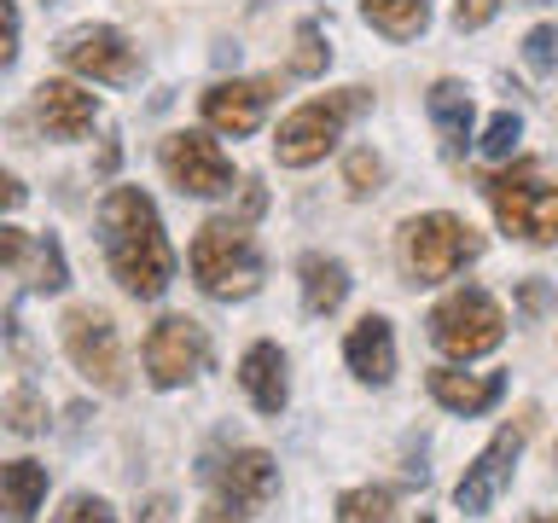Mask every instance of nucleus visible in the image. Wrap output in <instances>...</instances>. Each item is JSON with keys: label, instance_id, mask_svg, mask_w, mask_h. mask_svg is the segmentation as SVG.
<instances>
[{"label": "nucleus", "instance_id": "2f4dec72", "mask_svg": "<svg viewBox=\"0 0 558 523\" xmlns=\"http://www.w3.org/2000/svg\"><path fill=\"white\" fill-rule=\"evenodd\" d=\"M17 59V7L12 0H0V70Z\"/></svg>", "mask_w": 558, "mask_h": 523}, {"label": "nucleus", "instance_id": "a211bd4d", "mask_svg": "<svg viewBox=\"0 0 558 523\" xmlns=\"http://www.w3.org/2000/svg\"><path fill=\"white\" fill-rule=\"evenodd\" d=\"M425 111H430V122H436V134H442L448 157H465V146H471V122H477V105H471L465 82H448V76L430 82Z\"/></svg>", "mask_w": 558, "mask_h": 523}, {"label": "nucleus", "instance_id": "4468645a", "mask_svg": "<svg viewBox=\"0 0 558 523\" xmlns=\"http://www.w3.org/2000/svg\"><path fill=\"white\" fill-rule=\"evenodd\" d=\"M35 117H41L47 139H87L99 117V99L76 82H41L35 87Z\"/></svg>", "mask_w": 558, "mask_h": 523}, {"label": "nucleus", "instance_id": "f257e3e1", "mask_svg": "<svg viewBox=\"0 0 558 523\" xmlns=\"http://www.w3.org/2000/svg\"><path fill=\"white\" fill-rule=\"evenodd\" d=\"M99 233H105V262H111V279L140 303L169 291L174 279V251L163 239V221H157V204L140 186H111L99 204Z\"/></svg>", "mask_w": 558, "mask_h": 523}, {"label": "nucleus", "instance_id": "7c9ffc66", "mask_svg": "<svg viewBox=\"0 0 558 523\" xmlns=\"http://www.w3.org/2000/svg\"><path fill=\"white\" fill-rule=\"evenodd\" d=\"M500 12V0H453V24L460 29H483Z\"/></svg>", "mask_w": 558, "mask_h": 523}, {"label": "nucleus", "instance_id": "c9c22d12", "mask_svg": "<svg viewBox=\"0 0 558 523\" xmlns=\"http://www.w3.org/2000/svg\"><path fill=\"white\" fill-rule=\"evenodd\" d=\"M198 523H239V512H227V506H216V512H204Z\"/></svg>", "mask_w": 558, "mask_h": 523}, {"label": "nucleus", "instance_id": "2eb2a0df", "mask_svg": "<svg viewBox=\"0 0 558 523\" xmlns=\"http://www.w3.org/2000/svg\"><path fill=\"white\" fill-rule=\"evenodd\" d=\"M343 361L361 384H390L396 378V331H390V320H384V314H366V320L349 326Z\"/></svg>", "mask_w": 558, "mask_h": 523}, {"label": "nucleus", "instance_id": "7ed1b4c3", "mask_svg": "<svg viewBox=\"0 0 558 523\" xmlns=\"http://www.w3.org/2000/svg\"><path fill=\"white\" fill-rule=\"evenodd\" d=\"M483 256V233L448 209H430V216H413L401 227V268H408L413 285H442L465 268V262Z\"/></svg>", "mask_w": 558, "mask_h": 523}, {"label": "nucleus", "instance_id": "bb28decb", "mask_svg": "<svg viewBox=\"0 0 558 523\" xmlns=\"http://www.w3.org/2000/svg\"><path fill=\"white\" fill-rule=\"evenodd\" d=\"M0 418H7V430L35 436V430H41V418H47V408H41V396H35V390H17L7 408H0Z\"/></svg>", "mask_w": 558, "mask_h": 523}, {"label": "nucleus", "instance_id": "b1692460", "mask_svg": "<svg viewBox=\"0 0 558 523\" xmlns=\"http://www.w3.org/2000/svg\"><path fill=\"white\" fill-rule=\"evenodd\" d=\"M70 285V273H64V251H59V239H35V279H29V291H64Z\"/></svg>", "mask_w": 558, "mask_h": 523}, {"label": "nucleus", "instance_id": "f3484780", "mask_svg": "<svg viewBox=\"0 0 558 523\" xmlns=\"http://www.w3.org/2000/svg\"><path fill=\"white\" fill-rule=\"evenodd\" d=\"M430 396L442 401L448 413H460V418H477V413H488L495 401L506 396V378L500 373H453V366H436L430 373Z\"/></svg>", "mask_w": 558, "mask_h": 523}, {"label": "nucleus", "instance_id": "5701e85b", "mask_svg": "<svg viewBox=\"0 0 558 523\" xmlns=\"http://www.w3.org/2000/svg\"><path fill=\"white\" fill-rule=\"evenodd\" d=\"M331 64V47H326V35H320V24H296V52H291V70L296 76H320V70Z\"/></svg>", "mask_w": 558, "mask_h": 523}, {"label": "nucleus", "instance_id": "0eeeda50", "mask_svg": "<svg viewBox=\"0 0 558 523\" xmlns=\"http://www.w3.org/2000/svg\"><path fill=\"white\" fill-rule=\"evenodd\" d=\"M530 430H535V408H523L512 425H500V436L488 442L477 460L465 465V477L453 483V506H460L465 518H483L488 506H495L506 495V483H512V471H518V453L523 442H530Z\"/></svg>", "mask_w": 558, "mask_h": 523}, {"label": "nucleus", "instance_id": "9b49d317", "mask_svg": "<svg viewBox=\"0 0 558 523\" xmlns=\"http://www.w3.org/2000/svg\"><path fill=\"white\" fill-rule=\"evenodd\" d=\"M59 59L87 82H129L140 70V52L129 47V35L111 29V24H87V29H70L59 41Z\"/></svg>", "mask_w": 558, "mask_h": 523}, {"label": "nucleus", "instance_id": "72a5a7b5", "mask_svg": "<svg viewBox=\"0 0 558 523\" xmlns=\"http://www.w3.org/2000/svg\"><path fill=\"white\" fill-rule=\"evenodd\" d=\"M24 198H29V186L17 181V174H7V169H0V216H7V209H17Z\"/></svg>", "mask_w": 558, "mask_h": 523}, {"label": "nucleus", "instance_id": "423d86ee", "mask_svg": "<svg viewBox=\"0 0 558 523\" xmlns=\"http://www.w3.org/2000/svg\"><path fill=\"white\" fill-rule=\"evenodd\" d=\"M495 221L523 244H558V181H535L530 169L512 174H488L483 181Z\"/></svg>", "mask_w": 558, "mask_h": 523}, {"label": "nucleus", "instance_id": "4c0bfd02", "mask_svg": "<svg viewBox=\"0 0 558 523\" xmlns=\"http://www.w3.org/2000/svg\"><path fill=\"white\" fill-rule=\"evenodd\" d=\"M418 523H436V518H418Z\"/></svg>", "mask_w": 558, "mask_h": 523}, {"label": "nucleus", "instance_id": "6ab92c4d", "mask_svg": "<svg viewBox=\"0 0 558 523\" xmlns=\"http://www.w3.org/2000/svg\"><path fill=\"white\" fill-rule=\"evenodd\" d=\"M296 273H303V308L314 314V320H326V314L343 308V296H349V268H343L338 256L308 251L303 262H296Z\"/></svg>", "mask_w": 558, "mask_h": 523}, {"label": "nucleus", "instance_id": "f704fd0d", "mask_svg": "<svg viewBox=\"0 0 558 523\" xmlns=\"http://www.w3.org/2000/svg\"><path fill=\"white\" fill-rule=\"evenodd\" d=\"M523 308H530V314L547 308V285H541V279H530V285H523Z\"/></svg>", "mask_w": 558, "mask_h": 523}, {"label": "nucleus", "instance_id": "c85d7f7f", "mask_svg": "<svg viewBox=\"0 0 558 523\" xmlns=\"http://www.w3.org/2000/svg\"><path fill=\"white\" fill-rule=\"evenodd\" d=\"M29 256H35V239L24 233V227H0V273H7V268H24Z\"/></svg>", "mask_w": 558, "mask_h": 523}, {"label": "nucleus", "instance_id": "1a4fd4ad", "mask_svg": "<svg viewBox=\"0 0 558 523\" xmlns=\"http://www.w3.org/2000/svg\"><path fill=\"white\" fill-rule=\"evenodd\" d=\"M64 355L76 361V373L99 390L122 396L129 390V373H122V343H117V326L105 308H70L64 314Z\"/></svg>", "mask_w": 558, "mask_h": 523}, {"label": "nucleus", "instance_id": "4be33fe9", "mask_svg": "<svg viewBox=\"0 0 558 523\" xmlns=\"http://www.w3.org/2000/svg\"><path fill=\"white\" fill-rule=\"evenodd\" d=\"M338 523H396V495L390 488H349L338 495Z\"/></svg>", "mask_w": 558, "mask_h": 523}, {"label": "nucleus", "instance_id": "6e6552de", "mask_svg": "<svg viewBox=\"0 0 558 523\" xmlns=\"http://www.w3.org/2000/svg\"><path fill=\"white\" fill-rule=\"evenodd\" d=\"M157 163H163L169 186L186 192V198H221V192H233V157L204 129H174L157 146Z\"/></svg>", "mask_w": 558, "mask_h": 523}, {"label": "nucleus", "instance_id": "e433bc0d", "mask_svg": "<svg viewBox=\"0 0 558 523\" xmlns=\"http://www.w3.org/2000/svg\"><path fill=\"white\" fill-rule=\"evenodd\" d=\"M530 523H558V518H530Z\"/></svg>", "mask_w": 558, "mask_h": 523}, {"label": "nucleus", "instance_id": "9d476101", "mask_svg": "<svg viewBox=\"0 0 558 523\" xmlns=\"http://www.w3.org/2000/svg\"><path fill=\"white\" fill-rule=\"evenodd\" d=\"M209 366V331L192 320V314H163L146 338V373L157 390H174V384L198 378Z\"/></svg>", "mask_w": 558, "mask_h": 523}, {"label": "nucleus", "instance_id": "a878e982", "mask_svg": "<svg viewBox=\"0 0 558 523\" xmlns=\"http://www.w3.org/2000/svg\"><path fill=\"white\" fill-rule=\"evenodd\" d=\"M523 64H530L535 76L558 70V24H535L530 35H523Z\"/></svg>", "mask_w": 558, "mask_h": 523}, {"label": "nucleus", "instance_id": "c756f323", "mask_svg": "<svg viewBox=\"0 0 558 523\" xmlns=\"http://www.w3.org/2000/svg\"><path fill=\"white\" fill-rule=\"evenodd\" d=\"M59 523H117V518H111V506H105L99 495H76L59 512Z\"/></svg>", "mask_w": 558, "mask_h": 523}, {"label": "nucleus", "instance_id": "393cba45", "mask_svg": "<svg viewBox=\"0 0 558 523\" xmlns=\"http://www.w3.org/2000/svg\"><path fill=\"white\" fill-rule=\"evenodd\" d=\"M518 139H523V122L512 111H500V117H488V129H483V157H495V163H506V157L518 151Z\"/></svg>", "mask_w": 558, "mask_h": 523}, {"label": "nucleus", "instance_id": "aec40b11", "mask_svg": "<svg viewBox=\"0 0 558 523\" xmlns=\"http://www.w3.org/2000/svg\"><path fill=\"white\" fill-rule=\"evenodd\" d=\"M47 500V465L35 460H7L0 465V518L7 523H29Z\"/></svg>", "mask_w": 558, "mask_h": 523}, {"label": "nucleus", "instance_id": "f8f14e48", "mask_svg": "<svg viewBox=\"0 0 558 523\" xmlns=\"http://www.w3.org/2000/svg\"><path fill=\"white\" fill-rule=\"evenodd\" d=\"M204 122L216 134H256L262 129V117H268V105H274V82L268 76H233V82H216V87H204Z\"/></svg>", "mask_w": 558, "mask_h": 523}, {"label": "nucleus", "instance_id": "f03ea898", "mask_svg": "<svg viewBox=\"0 0 558 523\" xmlns=\"http://www.w3.org/2000/svg\"><path fill=\"white\" fill-rule=\"evenodd\" d=\"M192 279L221 296V303H244V296H256L262 285V251L251 239V221L244 216H216L198 227V239H192Z\"/></svg>", "mask_w": 558, "mask_h": 523}, {"label": "nucleus", "instance_id": "39448f33", "mask_svg": "<svg viewBox=\"0 0 558 523\" xmlns=\"http://www.w3.org/2000/svg\"><path fill=\"white\" fill-rule=\"evenodd\" d=\"M500 338H506V314L483 285H460L430 308V343L453 361H477L488 349H500Z\"/></svg>", "mask_w": 558, "mask_h": 523}, {"label": "nucleus", "instance_id": "473e14b6", "mask_svg": "<svg viewBox=\"0 0 558 523\" xmlns=\"http://www.w3.org/2000/svg\"><path fill=\"white\" fill-rule=\"evenodd\" d=\"M134 523H174V500L169 495H146L140 512H134Z\"/></svg>", "mask_w": 558, "mask_h": 523}, {"label": "nucleus", "instance_id": "dca6fc26", "mask_svg": "<svg viewBox=\"0 0 558 523\" xmlns=\"http://www.w3.org/2000/svg\"><path fill=\"white\" fill-rule=\"evenodd\" d=\"M239 384H244V396H251L262 413H286L291 384H286V355H279V343H251L244 349Z\"/></svg>", "mask_w": 558, "mask_h": 523}, {"label": "nucleus", "instance_id": "cd10ccee", "mask_svg": "<svg viewBox=\"0 0 558 523\" xmlns=\"http://www.w3.org/2000/svg\"><path fill=\"white\" fill-rule=\"evenodd\" d=\"M343 181H349V192H355V198H366V192H378V181H384V157H378V151H349Z\"/></svg>", "mask_w": 558, "mask_h": 523}, {"label": "nucleus", "instance_id": "ddd939ff", "mask_svg": "<svg viewBox=\"0 0 558 523\" xmlns=\"http://www.w3.org/2000/svg\"><path fill=\"white\" fill-rule=\"evenodd\" d=\"M216 488H221V506L227 512H262V506L274 500V488H279V465H274V453H262V448H239L233 460H227L216 471Z\"/></svg>", "mask_w": 558, "mask_h": 523}, {"label": "nucleus", "instance_id": "20e7f679", "mask_svg": "<svg viewBox=\"0 0 558 523\" xmlns=\"http://www.w3.org/2000/svg\"><path fill=\"white\" fill-rule=\"evenodd\" d=\"M366 105H373V94H366V87H338V94H320V99L296 105V111L279 122V134H274V157H279L286 169L320 163V157L338 146L343 129L366 111Z\"/></svg>", "mask_w": 558, "mask_h": 523}, {"label": "nucleus", "instance_id": "412c9836", "mask_svg": "<svg viewBox=\"0 0 558 523\" xmlns=\"http://www.w3.org/2000/svg\"><path fill=\"white\" fill-rule=\"evenodd\" d=\"M366 24L378 35H390V41H413V35H425L430 24V0H361Z\"/></svg>", "mask_w": 558, "mask_h": 523}]
</instances>
